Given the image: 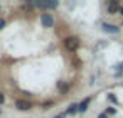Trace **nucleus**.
Masks as SVG:
<instances>
[{"label": "nucleus", "instance_id": "obj_1", "mask_svg": "<svg viewBox=\"0 0 123 118\" xmlns=\"http://www.w3.org/2000/svg\"><path fill=\"white\" fill-rule=\"evenodd\" d=\"M64 46H66V49H68V51L74 52V51H78V47H79V39H78V37H74V36L66 37V39H64Z\"/></svg>", "mask_w": 123, "mask_h": 118}, {"label": "nucleus", "instance_id": "obj_2", "mask_svg": "<svg viewBox=\"0 0 123 118\" xmlns=\"http://www.w3.org/2000/svg\"><path fill=\"white\" fill-rule=\"evenodd\" d=\"M41 24H42V27L49 29V27L54 25V17H52L51 14H42V15H41Z\"/></svg>", "mask_w": 123, "mask_h": 118}, {"label": "nucleus", "instance_id": "obj_3", "mask_svg": "<svg viewBox=\"0 0 123 118\" xmlns=\"http://www.w3.org/2000/svg\"><path fill=\"white\" fill-rule=\"evenodd\" d=\"M15 108L20 111H29L31 110V103L25 99H15Z\"/></svg>", "mask_w": 123, "mask_h": 118}, {"label": "nucleus", "instance_id": "obj_4", "mask_svg": "<svg viewBox=\"0 0 123 118\" xmlns=\"http://www.w3.org/2000/svg\"><path fill=\"white\" fill-rule=\"evenodd\" d=\"M106 9H108V14H116L118 10H120V2H116V0H111V2H108V5H106Z\"/></svg>", "mask_w": 123, "mask_h": 118}, {"label": "nucleus", "instance_id": "obj_5", "mask_svg": "<svg viewBox=\"0 0 123 118\" xmlns=\"http://www.w3.org/2000/svg\"><path fill=\"white\" fill-rule=\"evenodd\" d=\"M89 101H91L89 98H84V99H83V101H81V103L78 105V111H81V113H84V111L88 110V105H89Z\"/></svg>", "mask_w": 123, "mask_h": 118}, {"label": "nucleus", "instance_id": "obj_6", "mask_svg": "<svg viewBox=\"0 0 123 118\" xmlns=\"http://www.w3.org/2000/svg\"><path fill=\"white\" fill-rule=\"evenodd\" d=\"M57 5H59L57 2H47V4L46 2H41V4H37V7H41V9H56Z\"/></svg>", "mask_w": 123, "mask_h": 118}, {"label": "nucleus", "instance_id": "obj_7", "mask_svg": "<svg viewBox=\"0 0 123 118\" xmlns=\"http://www.w3.org/2000/svg\"><path fill=\"white\" fill-rule=\"evenodd\" d=\"M103 31L105 32H111V34H116L120 29L116 27V25H111V24H103Z\"/></svg>", "mask_w": 123, "mask_h": 118}, {"label": "nucleus", "instance_id": "obj_8", "mask_svg": "<svg viewBox=\"0 0 123 118\" xmlns=\"http://www.w3.org/2000/svg\"><path fill=\"white\" fill-rule=\"evenodd\" d=\"M57 89H59V93H66V91L69 89V84L64 83V81H59V83H57Z\"/></svg>", "mask_w": 123, "mask_h": 118}, {"label": "nucleus", "instance_id": "obj_9", "mask_svg": "<svg viewBox=\"0 0 123 118\" xmlns=\"http://www.w3.org/2000/svg\"><path fill=\"white\" fill-rule=\"evenodd\" d=\"M76 111H78V106H76V105H71V106L68 108V113H69V115H73V113H76Z\"/></svg>", "mask_w": 123, "mask_h": 118}, {"label": "nucleus", "instance_id": "obj_10", "mask_svg": "<svg viewBox=\"0 0 123 118\" xmlns=\"http://www.w3.org/2000/svg\"><path fill=\"white\" fill-rule=\"evenodd\" d=\"M108 113H110V115H115L116 110H115V108H108V110H106V115H108Z\"/></svg>", "mask_w": 123, "mask_h": 118}, {"label": "nucleus", "instance_id": "obj_11", "mask_svg": "<svg viewBox=\"0 0 123 118\" xmlns=\"http://www.w3.org/2000/svg\"><path fill=\"white\" fill-rule=\"evenodd\" d=\"M108 98H110V101H113V103H116V98H115L113 94H108Z\"/></svg>", "mask_w": 123, "mask_h": 118}, {"label": "nucleus", "instance_id": "obj_12", "mask_svg": "<svg viewBox=\"0 0 123 118\" xmlns=\"http://www.w3.org/2000/svg\"><path fill=\"white\" fill-rule=\"evenodd\" d=\"M5 101V96H4V93H0V105H2Z\"/></svg>", "mask_w": 123, "mask_h": 118}, {"label": "nucleus", "instance_id": "obj_13", "mask_svg": "<svg viewBox=\"0 0 123 118\" xmlns=\"http://www.w3.org/2000/svg\"><path fill=\"white\" fill-rule=\"evenodd\" d=\"M5 27V20L4 19H0V29H4Z\"/></svg>", "mask_w": 123, "mask_h": 118}, {"label": "nucleus", "instance_id": "obj_14", "mask_svg": "<svg viewBox=\"0 0 123 118\" xmlns=\"http://www.w3.org/2000/svg\"><path fill=\"white\" fill-rule=\"evenodd\" d=\"M98 118H108V115H106V113H101V115H99Z\"/></svg>", "mask_w": 123, "mask_h": 118}, {"label": "nucleus", "instance_id": "obj_15", "mask_svg": "<svg viewBox=\"0 0 123 118\" xmlns=\"http://www.w3.org/2000/svg\"><path fill=\"white\" fill-rule=\"evenodd\" d=\"M116 68H118V69H121V71H123V62H121V64H118V66H116Z\"/></svg>", "mask_w": 123, "mask_h": 118}, {"label": "nucleus", "instance_id": "obj_16", "mask_svg": "<svg viewBox=\"0 0 123 118\" xmlns=\"http://www.w3.org/2000/svg\"><path fill=\"white\" fill-rule=\"evenodd\" d=\"M118 12H120V14L123 15V7H121V5H120V10H118Z\"/></svg>", "mask_w": 123, "mask_h": 118}, {"label": "nucleus", "instance_id": "obj_17", "mask_svg": "<svg viewBox=\"0 0 123 118\" xmlns=\"http://www.w3.org/2000/svg\"><path fill=\"white\" fill-rule=\"evenodd\" d=\"M56 118H64V115H57V116H56Z\"/></svg>", "mask_w": 123, "mask_h": 118}, {"label": "nucleus", "instance_id": "obj_18", "mask_svg": "<svg viewBox=\"0 0 123 118\" xmlns=\"http://www.w3.org/2000/svg\"><path fill=\"white\" fill-rule=\"evenodd\" d=\"M0 113H2V110H0Z\"/></svg>", "mask_w": 123, "mask_h": 118}]
</instances>
